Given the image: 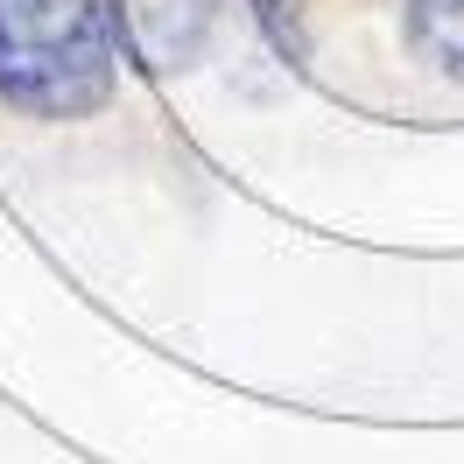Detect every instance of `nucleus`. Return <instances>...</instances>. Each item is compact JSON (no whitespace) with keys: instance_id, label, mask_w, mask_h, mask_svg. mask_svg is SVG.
I'll return each instance as SVG.
<instances>
[{"instance_id":"obj_1","label":"nucleus","mask_w":464,"mask_h":464,"mask_svg":"<svg viewBox=\"0 0 464 464\" xmlns=\"http://www.w3.org/2000/svg\"><path fill=\"white\" fill-rule=\"evenodd\" d=\"M113 0H0V99L29 120H85L113 99Z\"/></svg>"},{"instance_id":"obj_2","label":"nucleus","mask_w":464,"mask_h":464,"mask_svg":"<svg viewBox=\"0 0 464 464\" xmlns=\"http://www.w3.org/2000/svg\"><path fill=\"white\" fill-rule=\"evenodd\" d=\"M408 35L443 78L464 85V0H408Z\"/></svg>"},{"instance_id":"obj_3","label":"nucleus","mask_w":464,"mask_h":464,"mask_svg":"<svg viewBox=\"0 0 464 464\" xmlns=\"http://www.w3.org/2000/svg\"><path fill=\"white\" fill-rule=\"evenodd\" d=\"M254 7H261L267 35H275V43H289V14H295V0H254Z\"/></svg>"}]
</instances>
